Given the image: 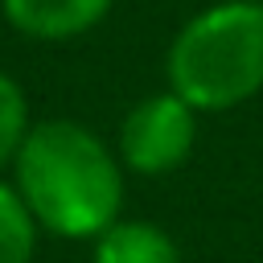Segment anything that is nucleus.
<instances>
[{"instance_id":"obj_3","label":"nucleus","mask_w":263,"mask_h":263,"mask_svg":"<svg viewBox=\"0 0 263 263\" xmlns=\"http://www.w3.org/2000/svg\"><path fill=\"white\" fill-rule=\"evenodd\" d=\"M193 144H197V111L168 86L136 99L115 132L119 164L136 177L177 173L189 160Z\"/></svg>"},{"instance_id":"obj_6","label":"nucleus","mask_w":263,"mask_h":263,"mask_svg":"<svg viewBox=\"0 0 263 263\" xmlns=\"http://www.w3.org/2000/svg\"><path fill=\"white\" fill-rule=\"evenodd\" d=\"M41 242V226L21 201L16 185L0 177V263H33Z\"/></svg>"},{"instance_id":"obj_7","label":"nucleus","mask_w":263,"mask_h":263,"mask_svg":"<svg viewBox=\"0 0 263 263\" xmlns=\"http://www.w3.org/2000/svg\"><path fill=\"white\" fill-rule=\"evenodd\" d=\"M33 115H29V99H25V86L0 70V177L12 173L16 164V152L25 148L29 132H33Z\"/></svg>"},{"instance_id":"obj_4","label":"nucleus","mask_w":263,"mask_h":263,"mask_svg":"<svg viewBox=\"0 0 263 263\" xmlns=\"http://www.w3.org/2000/svg\"><path fill=\"white\" fill-rule=\"evenodd\" d=\"M115 0H0L4 25L25 41L62 45L107 21Z\"/></svg>"},{"instance_id":"obj_2","label":"nucleus","mask_w":263,"mask_h":263,"mask_svg":"<svg viewBox=\"0 0 263 263\" xmlns=\"http://www.w3.org/2000/svg\"><path fill=\"white\" fill-rule=\"evenodd\" d=\"M164 86L197 115H222L263 90V0H214L164 49Z\"/></svg>"},{"instance_id":"obj_5","label":"nucleus","mask_w":263,"mask_h":263,"mask_svg":"<svg viewBox=\"0 0 263 263\" xmlns=\"http://www.w3.org/2000/svg\"><path fill=\"white\" fill-rule=\"evenodd\" d=\"M90 263H185L177 238L148 218H119L90 242Z\"/></svg>"},{"instance_id":"obj_1","label":"nucleus","mask_w":263,"mask_h":263,"mask_svg":"<svg viewBox=\"0 0 263 263\" xmlns=\"http://www.w3.org/2000/svg\"><path fill=\"white\" fill-rule=\"evenodd\" d=\"M123 177L115 144L82 119H37L12 164V185L49 238L95 242L123 218Z\"/></svg>"}]
</instances>
